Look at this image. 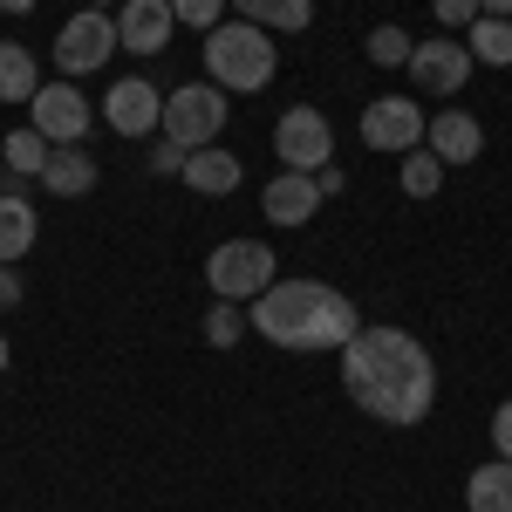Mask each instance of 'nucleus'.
I'll return each mask as SVG.
<instances>
[{
    "instance_id": "31",
    "label": "nucleus",
    "mask_w": 512,
    "mask_h": 512,
    "mask_svg": "<svg viewBox=\"0 0 512 512\" xmlns=\"http://www.w3.org/2000/svg\"><path fill=\"white\" fill-rule=\"evenodd\" d=\"M0 308H21V267H0Z\"/></svg>"
},
{
    "instance_id": "21",
    "label": "nucleus",
    "mask_w": 512,
    "mask_h": 512,
    "mask_svg": "<svg viewBox=\"0 0 512 512\" xmlns=\"http://www.w3.org/2000/svg\"><path fill=\"white\" fill-rule=\"evenodd\" d=\"M41 96V69L21 41H0V103H35Z\"/></svg>"
},
{
    "instance_id": "2",
    "label": "nucleus",
    "mask_w": 512,
    "mask_h": 512,
    "mask_svg": "<svg viewBox=\"0 0 512 512\" xmlns=\"http://www.w3.org/2000/svg\"><path fill=\"white\" fill-rule=\"evenodd\" d=\"M246 321L274 342V349H294V355H321V349H349L362 315H355V301L342 287H328V280H274Z\"/></svg>"
},
{
    "instance_id": "16",
    "label": "nucleus",
    "mask_w": 512,
    "mask_h": 512,
    "mask_svg": "<svg viewBox=\"0 0 512 512\" xmlns=\"http://www.w3.org/2000/svg\"><path fill=\"white\" fill-rule=\"evenodd\" d=\"M41 239V212H35V198L21 192H0V267H21L28 260V246Z\"/></svg>"
},
{
    "instance_id": "1",
    "label": "nucleus",
    "mask_w": 512,
    "mask_h": 512,
    "mask_svg": "<svg viewBox=\"0 0 512 512\" xmlns=\"http://www.w3.org/2000/svg\"><path fill=\"white\" fill-rule=\"evenodd\" d=\"M342 390H349V403L362 417H376L390 431H410L437 403V362L403 328H355V342L342 349Z\"/></svg>"
},
{
    "instance_id": "12",
    "label": "nucleus",
    "mask_w": 512,
    "mask_h": 512,
    "mask_svg": "<svg viewBox=\"0 0 512 512\" xmlns=\"http://www.w3.org/2000/svg\"><path fill=\"white\" fill-rule=\"evenodd\" d=\"M171 28H178L171 0H123L117 7V41L130 55H164L171 48Z\"/></svg>"
},
{
    "instance_id": "27",
    "label": "nucleus",
    "mask_w": 512,
    "mask_h": 512,
    "mask_svg": "<svg viewBox=\"0 0 512 512\" xmlns=\"http://www.w3.org/2000/svg\"><path fill=\"white\" fill-rule=\"evenodd\" d=\"M431 14H437V28H444V35H465L485 7H478V0H431Z\"/></svg>"
},
{
    "instance_id": "17",
    "label": "nucleus",
    "mask_w": 512,
    "mask_h": 512,
    "mask_svg": "<svg viewBox=\"0 0 512 512\" xmlns=\"http://www.w3.org/2000/svg\"><path fill=\"white\" fill-rule=\"evenodd\" d=\"M41 185H48L55 198L96 192V158H89L82 144H55V158H48V171H41Z\"/></svg>"
},
{
    "instance_id": "25",
    "label": "nucleus",
    "mask_w": 512,
    "mask_h": 512,
    "mask_svg": "<svg viewBox=\"0 0 512 512\" xmlns=\"http://www.w3.org/2000/svg\"><path fill=\"white\" fill-rule=\"evenodd\" d=\"M246 328H253V321L239 315V301H212V315H205V342H212V349H233Z\"/></svg>"
},
{
    "instance_id": "8",
    "label": "nucleus",
    "mask_w": 512,
    "mask_h": 512,
    "mask_svg": "<svg viewBox=\"0 0 512 512\" xmlns=\"http://www.w3.org/2000/svg\"><path fill=\"white\" fill-rule=\"evenodd\" d=\"M328 151H335V130H328V117H321V110H308V103L280 110V123H274V158H280V171H321V164H335Z\"/></svg>"
},
{
    "instance_id": "13",
    "label": "nucleus",
    "mask_w": 512,
    "mask_h": 512,
    "mask_svg": "<svg viewBox=\"0 0 512 512\" xmlns=\"http://www.w3.org/2000/svg\"><path fill=\"white\" fill-rule=\"evenodd\" d=\"M424 151H437L444 171H451V164H478V158H485V123H478L472 110H458V103H451V110H437V117H431Z\"/></svg>"
},
{
    "instance_id": "7",
    "label": "nucleus",
    "mask_w": 512,
    "mask_h": 512,
    "mask_svg": "<svg viewBox=\"0 0 512 512\" xmlns=\"http://www.w3.org/2000/svg\"><path fill=\"white\" fill-rule=\"evenodd\" d=\"M355 130H362V144H369V151H396V158H403V151H417V144H424L431 117L417 110V96H369Z\"/></svg>"
},
{
    "instance_id": "5",
    "label": "nucleus",
    "mask_w": 512,
    "mask_h": 512,
    "mask_svg": "<svg viewBox=\"0 0 512 512\" xmlns=\"http://www.w3.org/2000/svg\"><path fill=\"white\" fill-rule=\"evenodd\" d=\"M226 117H233V103H226L219 82H178V89L164 96V137H171L178 151H205V144H219Z\"/></svg>"
},
{
    "instance_id": "30",
    "label": "nucleus",
    "mask_w": 512,
    "mask_h": 512,
    "mask_svg": "<svg viewBox=\"0 0 512 512\" xmlns=\"http://www.w3.org/2000/svg\"><path fill=\"white\" fill-rule=\"evenodd\" d=\"M315 185H321V198H335V192H349V171H342V164H321Z\"/></svg>"
},
{
    "instance_id": "11",
    "label": "nucleus",
    "mask_w": 512,
    "mask_h": 512,
    "mask_svg": "<svg viewBox=\"0 0 512 512\" xmlns=\"http://www.w3.org/2000/svg\"><path fill=\"white\" fill-rule=\"evenodd\" d=\"M472 48L458 35L444 41H417V55H410V82H417V96H458L465 82H472Z\"/></svg>"
},
{
    "instance_id": "36",
    "label": "nucleus",
    "mask_w": 512,
    "mask_h": 512,
    "mask_svg": "<svg viewBox=\"0 0 512 512\" xmlns=\"http://www.w3.org/2000/svg\"><path fill=\"white\" fill-rule=\"evenodd\" d=\"M0 192H7V185H0Z\"/></svg>"
},
{
    "instance_id": "15",
    "label": "nucleus",
    "mask_w": 512,
    "mask_h": 512,
    "mask_svg": "<svg viewBox=\"0 0 512 512\" xmlns=\"http://www.w3.org/2000/svg\"><path fill=\"white\" fill-rule=\"evenodd\" d=\"M185 185H192L198 198H226L246 185V164H239V151H219V144H205V151H185V171H178Z\"/></svg>"
},
{
    "instance_id": "22",
    "label": "nucleus",
    "mask_w": 512,
    "mask_h": 512,
    "mask_svg": "<svg viewBox=\"0 0 512 512\" xmlns=\"http://www.w3.org/2000/svg\"><path fill=\"white\" fill-rule=\"evenodd\" d=\"M48 158H55V144L41 137L35 123H28V130H7V137H0V164H7L14 178H41V171H48Z\"/></svg>"
},
{
    "instance_id": "14",
    "label": "nucleus",
    "mask_w": 512,
    "mask_h": 512,
    "mask_svg": "<svg viewBox=\"0 0 512 512\" xmlns=\"http://www.w3.org/2000/svg\"><path fill=\"white\" fill-rule=\"evenodd\" d=\"M260 212L274 219V226H308L321 212V185H315V171H280L274 185L260 192Z\"/></svg>"
},
{
    "instance_id": "35",
    "label": "nucleus",
    "mask_w": 512,
    "mask_h": 512,
    "mask_svg": "<svg viewBox=\"0 0 512 512\" xmlns=\"http://www.w3.org/2000/svg\"><path fill=\"white\" fill-rule=\"evenodd\" d=\"M0 369H7V335H0Z\"/></svg>"
},
{
    "instance_id": "28",
    "label": "nucleus",
    "mask_w": 512,
    "mask_h": 512,
    "mask_svg": "<svg viewBox=\"0 0 512 512\" xmlns=\"http://www.w3.org/2000/svg\"><path fill=\"white\" fill-rule=\"evenodd\" d=\"M492 458H512V403L492 410Z\"/></svg>"
},
{
    "instance_id": "10",
    "label": "nucleus",
    "mask_w": 512,
    "mask_h": 512,
    "mask_svg": "<svg viewBox=\"0 0 512 512\" xmlns=\"http://www.w3.org/2000/svg\"><path fill=\"white\" fill-rule=\"evenodd\" d=\"M103 123L117 130V137H158L164 130V89L144 76H123L103 89Z\"/></svg>"
},
{
    "instance_id": "9",
    "label": "nucleus",
    "mask_w": 512,
    "mask_h": 512,
    "mask_svg": "<svg viewBox=\"0 0 512 512\" xmlns=\"http://www.w3.org/2000/svg\"><path fill=\"white\" fill-rule=\"evenodd\" d=\"M28 117H35V130L48 137V144H82L89 123H96V103L62 76V82H41V96L28 103Z\"/></svg>"
},
{
    "instance_id": "24",
    "label": "nucleus",
    "mask_w": 512,
    "mask_h": 512,
    "mask_svg": "<svg viewBox=\"0 0 512 512\" xmlns=\"http://www.w3.org/2000/svg\"><path fill=\"white\" fill-rule=\"evenodd\" d=\"M362 48H369V62H376V69H410L417 35H403L396 21H383V28H369V41H362Z\"/></svg>"
},
{
    "instance_id": "29",
    "label": "nucleus",
    "mask_w": 512,
    "mask_h": 512,
    "mask_svg": "<svg viewBox=\"0 0 512 512\" xmlns=\"http://www.w3.org/2000/svg\"><path fill=\"white\" fill-rule=\"evenodd\" d=\"M151 171H185V151H178L171 137H158V151H151Z\"/></svg>"
},
{
    "instance_id": "34",
    "label": "nucleus",
    "mask_w": 512,
    "mask_h": 512,
    "mask_svg": "<svg viewBox=\"0 0 512 512\" xmlns=\"http://www.w3.org/2000/svg\"><path fill=\"white\" fill-rule=\"evenodd\" d=\"M89 7H103V14H110V7H123V0H89Z\"/></svg>"
},
{
    "instance_id": "6",
    "label": "nucleus",
    "mask_w": 512,
    "mask_h": 512,
    "mask_svg": "<svg viewBox=\"0 0 512 512\" xmlns=\"http://www.w3.org/2000/svg\"><path fill=\"white\" fill-rule=\"evenodd\" d=\"M117 14H103V7H82L62 21V35H55V62H62V76L82 82L96 76V69H110V55H117Z\"/></svg>"
},
{
    "instance_id": "33",
    "label": "nucleus",
    "mask_w": 512,
    "mask_h": 512,
    "mask_svg": "<svg viewBox=\"0 0 512 512\" xmlns=\"http://www.w3.org/2000/svg\"><path fill=\"white\" fill-rule=\"evenodd\" d=\"M485 14H499V21H512V0H478Z\"/></svg>"
},
{
    "instance_id": "4",
    "label": "nucleus",
    "mask_w": 512,
    "mask_h": 512,
    "mask_svg": "<svg viewBox=\"0 0 512 512\" xmlns=\"http://www.w3.org/2000/svg\"><path fill=\"white\" fill-rule=\"evenodd\" d=\"M274 280H280V260L267 239H219L212 260H205V287L219 301H239V308H253Z\"/></svg>"
},
{
    "instance_id": "18",
    "label": "nucleus",
    "mask_w": 512,
    "mask_h": 512,
    "mask_svg": "<svg viewBox=\"0 0 512 512\" xmlns=\"http://www.w3.org/2000/svg\"><path fill=\"white\" fill-rule=\"evenodd\" d=\"M233 7H239V21H253L267 35H301L315 21V0H233Z\"/></svg>"
},
{
    "instance_id": "3",
    "label": "nucleus",
    "mask_w": 512,
    "mask_h": 512,
    "mask_svg": "<svg viewBox=\"0 0 512 512\" xmlns=\"http://www.w3.org/2000/svg\"><path fill=\"white\" fill-rule=\"evenodd\" d=\"M280 69V48L267 28H253V21H219L212 35H205V82H219L226 96H253V89H267Z\"/></svg>"
},
{
    "instance_id": "19",
    "label": "nucleus",
    "mask_w": 512,
    "mask_h": 512,
    "mask_svg": "<svg viewBox=\"0 0 512 512\" xmlns=\"http://www.w3.org/2000/svg\"><path fill=\"white\" fill-rule=\"evenodd\" d=\"M465 512H512V458H492L465 478Z\"/></svg>"
},
{
    "instance_id": "26",
    "label": "nucleus",
    "mask_w": 512,
    "mask_h": 512,
    "mask_svg": "<svg viewBox=\"0 0 512 512\" xmlns=\"http://www.w3.org/2000/svg\"><path fill=\"white\" fill-rule=\"evenodd\" d=\"M226 7H233V0H171V14H178L185 28H198V35H212V28L226 21Z\"/></svg>"
},
{
    "instance_id": "20",
    "label": "nucleus",
    "mask_w": 512,
    "mask_h": 512,
    "mask_svg": "<svg viewBox=\"0 0 512 512\" xmlns=\"http://www.w3.org/2000/svg\"><path fill=\"white\" fill-rule=\"evenodd\" d=\"M458 41L472 48L478 69H512V21H499V14H478Z\"/></svg>"
},
{
    "instance_id": "32",
    "label": "nucleus",
    "mask_w": 512,
    "mask_h": 512,
    "mask_svg": "<svg viewBox=\"0 0 512 512\" xmlns=\"http://www.w3.org/2000/svg\"><path fill=\"white\" fill-rule=\"evenodd\" d=\"M41 0H0V14H35Z\"/></svg>"
},
{
    "instance_id": "23",
    "label": "nucleus",
    "mask_w": 512,
    "mask_h": 512,
    "mask_svg": "<svg viewBox=\"0 0 512 512\" xmlns=\"http://www.w3.org/2000/svg\"><path fill=\"white\" fill-rule=\"evenodd\" d=\"M396 178H403V192H410V198H437V192H444V158L417 144V151H403V171H396Z\"/></svg>"
}]
</instances>
